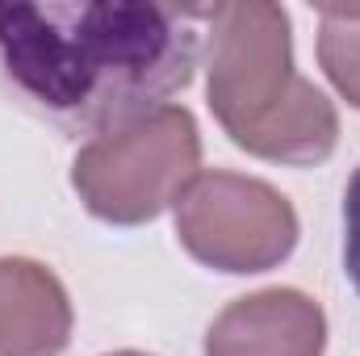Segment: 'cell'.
<instances>
[{"label":"cell","mask_w":360,"mask_h":356,"mask_svg":"<svg viewBox=\"0 0 360 356\" xmlns=\"http://www.w3.org/2000/svg\"><path fill=\"white\" fill-rule=\"evenodd\" d=\"M205 92L218 126L256 160L314 168L340 143L327 92L293 68L289 13L269 0L205 4Z\"/></svg>","instance_id":"2"},{"label":"cell","mask_w":360,"mask_h":356,"mask_svg":"<svg viewBox=\"0 0 360 356\" xmlns=\"http://www.w3.org/2000/svg\"><path fill=\"white\" fill-rule=\"evenodd\" d=\"M72 344V298L30 256H0V356H63Z\"/></svg>","instance_id":"6"},{"label":"cell","mask_w":360,"mask_h":356,"mask_svg":"<svg viewBox=\"0 0 360 356\" xmlns=\"http://www.w3.org/2000/svg\"><path fill=\"white\" fill-rule=\"evenodd\" d=\"M105 356H151V352H139V348H122V352H105Z\"/></svg>","instance_id":"9"},{"label":"cell","mask_w":360,"mask_h":356,"mask_svg":"<svg viewBox=\"0 0 360 356\" xmlns=\"http://www.w3.org/2000/svg\"><path fill=\"white\" fill-rule=\"evenodd\" d=\"M344 268L360 293V168L352 172L344 193Z\"/></svg>","instance_id":"8"},{"label":"cell","mask_w":360,"mask_h":356,"mask_svg":"<svg viewBox=\"0 0 360 356\" xmlns=\"http://www.w3.org/2000/svg\"><path fill=\"white\" fill-rule=\"evenodd\" d=\"M327 314L302 289H256L235 298L205 331V356H323Z\"/></svg>","instance_id":"5"},{"label":"cell","mask_w":360,"mask_h":356,"mask_svg":"<svg viewBox=\"0 0 360 356\" xmlns=\"http://www.w3.org/2000/svg\"><path fill=\"white\" fill-rule=\"evenodd\" d=\"M180 248L205 268L248 276L285 265L297 248V210L281 189L243 172H197L172 205Z\"/></svg>","instance_id":"4"},{"label":"cell","mask_w":360,"mask_h":356,"mask_svg":"<svg viewBox=\"0 0 360 356\" xmlns=\"http://www.w3.org/2000/svg\"><path fill=\"white\" fill-rule=\"evenodd\" d=\"M197 168V117L184 105H164L84 143L72 160V189L92 218L109 227H143L176 205Z\"/></svg>","instance_id":"3"},{"label":"cell","mask_w":360,"mask_h":356,"mask_svg":"<svg viewBox=\"0 0 360 356\" xmlns=\"http://www.w3.org/2000/svg\"><path fill=\"white\" fill-rule=\"evenodd\" d=\"M205 4L0 0V92L59 134H109L197 72Z\"/></svg>","instance_id":"1"},{"label":"cell","mask_w":360,"mask_h":356,"mask_svg":"<svg viewBox=\"0 0 360 356\" xmlns=\"http://www.w3.org/2000/svg\"><path fill=\"white\" fill-rule=\"evenodd\" d=\"M319 68L360 109V4H319Z\"/></svg>","instance_id":"7"}]
</instances>
